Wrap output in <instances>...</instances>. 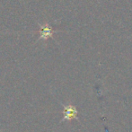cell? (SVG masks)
<instances>
[{"label": "cell", "mask_w": 132, "mask_h": 132, "mask_svg": "<svg viewBox=\"0 0 132 132\" xmlns=\"http://www.w3.org/2000/svg\"><path fill=\"white\" fill-rule=\"evenodd\" d=\"M40 32H42V38H48L49 36H51L52 31L50 28H47V27H42L40 29Z\"/></svg>", "instance_id": "6da1fadb"}]
</instances>
